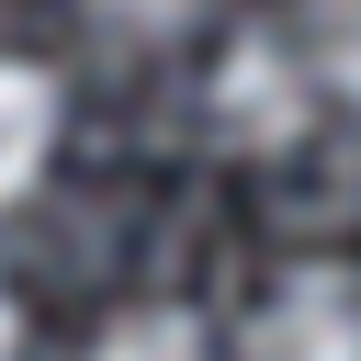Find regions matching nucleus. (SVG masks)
I'll return each mask as SVG.
<instances>
[{
	"instance_id": "f257e3e1",
	"label": "nucleus",
	"mask_w": 361,
	"mask_h": 361,
	"mask_svg": "<svg viewBox=\"0 0 361 361\" xmlns=\"http://www.w3.org/2000/svg\"><path fill=\"white\" fill-rule=\"evenodd\" d=\"M214 135L226 147H248V158H282V147H305V113H316V68H305V45H282L271 23H248L226 56H214Z\"/></svg>"
},
{
	"instance_id": "f03ea898",
	"label": "nucleus",
	"mask_w": 361,
	"mask_h": 361,
	"mask_svg": "<svg viewBox=\"0 0 361 361\" xmlns=\"http://www.w3.org/2000/svg\"><path fill=\"white\" fill-rule=\"evenodd\" d=\"M248 361H361V282L350 271H282L248 316Z\"/></svg>"
},
{
	"instance_id": "7ed1b4c3",
	"label": "nucleus",
	"mask_w": 361,
	"mask_h": 361,
	"mask_svg": "<svg viewBox=\"0 0 361 361\" xmlns=\"http://www.w3.org/2000/svg\"><path fill=\"white\" fill-rule=\"evenodd\" d=\"M45 147H56V79L0 56V214L45 180Z\"/></svg>"
},
{
	"instance_id": "20e7f679",
	"label": "nucleus",
	"mask_w": 361,
	"mask_h": 361,
	"mask_svg": "<svg viewBox=\"0 0 361 361\" xmlns=\"http://www.w3.org/2000/svg\"><path fill=\"white\" fill-rule=\"evenodd\" d=\"M90 361H214V350H203V316L192 305H135V316L102 327Z\"/></svg>"
},
{
	"instance_id": "39448f33",
	"label": "nucleus",
	"mask_w": 361,
	"mask_h": 361,
	"mask_svg": "<svg viewBox=\"0 0 361 361\" xmlns=\"http://www.w3.org/2000/svg\"><path fill=\"white\" fill-rule=\"evenodd\" d=\"M305 68H316L338 102H361V0H327V11H316V45H305Z\"/></svg>"
},
{
	"instance_id": "423d86ee",
	"label": "nucleus",
	"mask_w": 361,
	"mask_h": 361,
	"mask_svg": "<svg viewBox=\"0 0 361 361\" xmlns=\"http://www.w3.org/2000/svg\"><path fill=\"white\" fill-rule=\"evenodd\" d=\"M90 11H102L113 34H180V23H192V0H90Z\"/></svg>"
},
{
	"instance_id": "0eeeda50",
	"label": "nucleus",
	"mask_w": 361,
	"mask_h": 361,
	"mask_svg": "<svg viewBox=\"0 0 361 361\" xmlns=\"http://www.w3.org/2000/svg\"><path fill=\"white\" fill-rule=\"evenodd\" d=\"M0 361H23V305H11V282H0Z\"/></svg>"
}]
</instances>
